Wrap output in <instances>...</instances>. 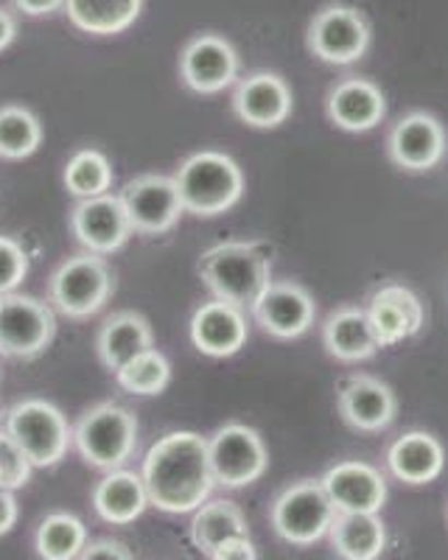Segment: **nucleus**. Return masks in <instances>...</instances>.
Listing matches in <instances>:
<instances>
[{"mask_svg": "<svg viewBox=\"0 0 448 560\" xmlns=\"http://www.w3.org/2000/svg\"><path fill=\"white\" fill-rule=\"evenodd\" d=\"M149 504L163 513H193L211 499L213 471L208 438L197 432H168L143 457L141 468Z\"/></svg>", "mask_w": 448, "mask_h": 560, "instance_id": "obj_1", "label": "nucleus"}, {"mask_svg": "<svg viewBox=\"0 0 448 560\" xmlns=\"http://www.w3.org/2000/svg\"><path fill=\"white\" fill-rule=\"evenodd\" d=\"M197 272L213 298L247 312L272 283V258L261 244L222 242L199 255Z\"/></svg>", "mask_w": 448, "mask_h": 560, "instance_id": "obj_2", "label": "nucleus"}, {"mask_svg": "<svg viewBox=\"0 0 448 560\" xmlns=\"http://www.w3.org/2000/svg\"><path fill=\"white\" fill-rule=\"evenodd\" d=\"M186 213L213 219L236 208L244 197V172L231 154L202 149L188 154L172 174Z\"/></svg>", "mask_w": 448, "mask_h": 560, "instance_id": "obj_3", "label": "nucleus"}, {"mask_svg": "<svg viewBox=\"0 0 448 560\" xmlns=\"http://www.w3.org/2000/svg\"><path fill=\"white\" fill-rule=\"evenodd\" d=\"M138 418L116 401H102L84 409L73 427V448L96 471H116L132 459L138 448Z\"/></svg>", "mask_w": 448, "mask_h": 560, "instance_id": "obj_4", "label": "nucleus"}, {"mask_svg": "<svg viewBox=\"0 0 448 560\" xmlns=\"http://www.w3.org/2000/svg\"><path fill=\"white\" fill-rule=\"evenodd\" d=\"M116 294V272L104 255L82 253L64 258L48 280V303L68 319H87Z\"/></svg>", "mask_w": 448, "mask_h": 560, "instance_id": "obj_5", "label": "nucleus"}, {"mask_svg": "<svg viewBox=\"0 0 448 560\" xmlns=\"http://www.w3.org/2000/svg\"><path fill=\"white\" fill-rule=\"evenodd\" d=\"M3 429L26 452L34 468H54L73 446V427L62 409L45 398H23L9 407Z\"/></svg>", "mask_w": 448, "mask_h": 560, "instance_id": "obj_6", "label": "nucleus"}, {"mask_svg": "<svg viewBox=\"0 0 448 560\" xmlns=\"http://www.w3.org/2000/svg\"><path fill=\"white\" fill-rule=\"evenodd\" d=\"M57 337V312L32 294H0V357L37 359Z\"/></svg>", "mask_w": 448, "mask_h": 560, "instance_id": "obj_7", "label": "nucleus"}, {"mask_svg": "<svg viewBox=\"0 0 448 560\" xmlns=\"http://www.w3.org/2000/svg\"><path fill=\"white\" fill-rule=\"evenodd\" d=\"M269 518H272V527L283 541L295 544V547H308V544L320 541L331 533L337 508L328 499L322 482L303 479L275 499Z\"/></svg>", "mask_w": 448, "mask_h": 560, "instance_id": "obj_8", "label": "nucleus"}, {"mask_svg": "<svg viewBox=\"0 0 448 560\" xmlns=\"http://www.w3.org/2000/svg\"><path fill=\"white\" fill-rule=\"evenodd\" d=\"M213 482L222 488H247L263 477L269 465L261 434L247 423H224L208 438Z\"/></svg>", "mask_w": 448, "mask_h": 560, "instance_id": "obj_9", "label": "nucleus"}, {"mask_svg": "<svg viewBox=\"0 0 448 560\" xmlns=\"http://www.w3.org/2000/svg\"><path fill=\"white\" fill-rule=\"evenodd\" d=\"M118 199H121L129 224L138 236H163L177 228L186 213L174 177H166V174H141V177L129 179Z\"/></svg>", "mask_w": 448, "mask_h": 560, "instance_id": "obj_10", "label": "nucleus"}, {"mask_svg": "<svg viewBox=\"0 0 448 560\" xmlns=\"http://www.w3.org/2000/svg\"><path fill=\"white\" fill-rule=\"evenodd\" d=\"M238 77V54L219 34H197L179 51V79L199 96H216Z\"/></svg>", "mask_w": 448, "mask_h": 560, "instance_id": "obj_11", "label": "nucleus"}, {"mask_svg": "<svg viewBox=\"0 0 448 560\" xmlns=\"http://www.w3.org/2000/svg\"><path fill=\"white\" fill-rule=\"evenodd\" d=\"M71 233L82 249L96 255H113L134 236L118 194H102L93 199H79L71 210Z\"/></svg>", "mask_w": 448, "mask_h": 560, "instance_id": "obj_12", "label": "nucleus"}, {"mask_svg": "<svg viewBox=\"0 0 448 560\" xmlns=\"http://www.w3.org/2000/svg\"><path fill=\"white\" fill-rule=\"evenodd\" d=\"M370 45V28L365 18L351 7L322 9L308 26V48L314 57L331 65L356 62Z\"/></svg>", "mask_w": 448, "mask_h": 560, "instance_id": "obj_13", "label": "nucleus"}, {"mask_svg": "<svg viewBox=\"0 0 448 560\" xmlns=\"http://www.w3.org/2000/svg\"><path fill=\"white\" fill-rule=\"evenodd\" d=\"M256 323L269 337L297 339L314 325V298L292 280H272L250 308Z\"/></svg>", "mask_w": 448, "mask_h": 560, "instance_id": "obj_14", "label": "nucleus"}, {"mask_svg": "<svg viewBox=\"0 0 448 560\" xmlns=\"http://www.w3.org/2000/svg\"><path fill=\"white\" fill-rule=\"evenodd\" d=\"M188 337H191V345L202 357L227 359L236 357L238 350L247 345L250 325H247L244 308L213 298L211 303H202L193 312L191 325H188Z\"/></svg>", "mask_w": 448, "mask_h": 560, "instance_id": "obj_15", "label": "nucleus"}, {"mask_svg": "<svg viewBox=\"0 0 448 560\" xmlns=\"http://www.w3.org/2000/svg\"><path fill=\"white\" fill-rule=\"evenodd\" d=\"M320 482L337 513H378L387 502V482L381 471L358 459L337 463Z\"/></svg>", "mask_w": 448, "mask_h": 560, "instance_id": "obj_16", "label": "nucleus"}, {"mask_svg": "<svg viewBox=\"0 0 448 560\" xmlns=\"http://www.w3.org/2000/svg\"><path fill=\"white\" fill-rule=\"evenodd\" d=\"M387 152L398 168L429 172L446 154V132L435 115L412 113L392 127Z\"/></svg>", "mask_w": 448, "mask_h": 560, "instance_id": "obj_17", "label": "nucleus"}, {"mask_svg": "<svg viewBox=\"0 0 448 560\" xmlns=\"http://www.w3.org/2000/svg\"><path fill=\"white\" fill-rule=\"evenodd\" d=\"M233 113L256 129H275L292 113V90L278 73H252L233 90Z\"/></svg>", "mask_w": 448, "mask_h": 560, "instance_id": "obj_18", "label": "nucleus"}, {"mask_svg": "<svg viewBox=\"0 0 448 560\" xmlns=\"http://www.w3.org/2000/svg\"><path fill=\"white\" fill-rule=\"evenodd\" d=\"M367 317H370L378 345L390 348V345L415 337L423 328L426 314H423L421 298L412 289L401 287V283H387L370 298Z\"/></svg>", "mask_w": 448, "mask_h": 560, "instance_id": "obj_19", "label": "nucleus"}, {"mask_svg": "<svg viewBox=\"0 0 448 560\" xmlns=\"http://www.w3.org/2000/svg\"><path fill=\"white\" fill-rule=\"evenodd\" d=\"M340 412L358 432H381L396 420V393L373 376H353L340 387Z\"/></svg>", "mask_w": 448, "mask_h": 560, "instance_id": "obj_20", "label": "nucleus"}, {"mask_svg": "<svg viewBox=\"0 0 448 560\" xmlns=\"http://www.w3.org/2000/svg\"><path fill=\"white\" fill-rule=\"evenodd\" d=\"M149 348H154L152 325L143 314L129 312V308L109 314L96 334V357L113 376Z\"/></svg>", "mask_w": 448, "mask_h": 560, "instance_id": "obj_21", "label": "nucleus"}, {"mask_svg": "<svg viewBox=\"0 0 448 560\" xmlns=\"http://www.w3.org/2000/svg\"><path fill=\"white\" fill-rule=\"evenodd\" d=\"M385 115V93L367 79H345L328 93V118L345 132H370Z\"/></svg>", "mask_w": 448, "mask_h": 560, "instance_id": "obj_22", "label": "nucleus"}, {"mask_svg": "<svg viewBox=\"0 0 448 560\" xmlns=\"http://www.w3.org/2000/svg\"><path fill=\"white\" fill-rule=\"evenodd\" d=\"M149 493L143 477L138 471H129V468H116V471H107L93 488V510L98 513V518L107 524H132L146 513Z\"/></svg>", "mask_w": 448, "mask_h": 560, "instance_id": "obj_23", "label": "nucleus"}, {"mask_svg": "<svg viewBox=\"0 0 448 560\" xmlns=\"http://www.w3.org/2000/svg\"><path fill=\"white\" fill-rule=\"evenodd\" d=\"M392 477L406 485H429L446 468V448L429 432H406L387 452Z\"/></svg>", "mask_w": 448, "mask_h": 560, "instance_id": "obj_24", "label": "nucleus"}, {"mask_svg": "<svg viewBox=\"0 0 448 560\" xmlns=\"http://www.w3.org/2000/svg\"><path fill=\"white\" fill-rule=\"evenodd\" d=\"M322 345L340 362H365L378 353V339L373 331L367 308H337L322 325Z\"/></svg>", "mask_w": 448, "mask_h": 560, "instance_id": "obj_25", "label": "nucleus"}, {"mask_svg": "<svg viewBox=\"0 0 448 560\" xmlns=\"http://www.w3.org/2000/svg\"><path fill=\"white\" fill-rule=\"evenodd\" d=\"M71 26L93 37H116L141 18L143 0H64Z\"/></svg>", "mask_w": 448, "mask_h": 560, "instance_id": "obj_26", "label": "nucleus"}, {"mask_svg": "<svg viewBox=\"0 0 448 560\" xmlns=\"http://www.w3.org/2000/svg\"><path fill=\"white\" fill-rule=\"evenodd\" d=\"M241 535H250L247 516H244L241 508L236 502H231V499H208L205 504H199L193 510L191 541L208 558L224 541H233V538H241Z\"/></svg>", "mask_w": 448, "mask_h": 560, "instance_id": "obj_27", "label": "nucleus"}, {"mask_svg": "<svg viewBox=\"0 0 448 560\" xmlns=\"http://www.w3.org/2000/svg\"><path fill=\"white\" fill-rule=\"evenodd\" d=\"M328 535L342 560H378L387 547V529L378 513H337Z\"/></svg>", "mask_w": 448, "mask_h": 560, "instance_id": "obj_28", "label": "nucleus"}, {"mask_svg": "<svg viewBox=\"0 0 448 560\" xmlns=\"http://www.w3.org/2000/svg\"><path fill=\"white\" fill-rule=\"evenodd\" d=\"M87 527L73 513H48L34 533V549L39 560H76L87 547Z\"/></svg>", "mask_w": 448, "mask_h": 560, "instance_id": "obj_29", "label": "nucleus"}, {"mask_svg": "<svg viewBox=\"0 0 448 560\" xmlns=\"http://www.w3.org/2000/svg\"><path fill=\"white\" fill-rule=\"evenodd\" d=\"M62 183L68 188V194L76 199H93L109 194L113 183H116V172H113V163L104 152L87 147L79 149L68 158L62 172Z\"/></svg>", "mask_w": 448, "mask_h": 560, "instance_id": "obj_30", "label": "nucleus"}, {"mask_svg": "<svg viewBox=\"0 0 448 560\" xmlns=\"http://www.w3.org/2000/svg\"><path fill=\"white\" fill-rule=\"evenodd\" d=\"M43 147V124L23 104L0 107V160H26Z\"/></svg>", "mask_w": 448, "mask_h": 560, "instance_id": "obj_31", "label": "nucleus"}, {"mask_svg": "<svg viewBox=\"0 0 448 560\" xmlns=\"http://www.w3.org/2000/svg\"><path fill=\"white\" fill-rule=\"evenodd\" d=\"M116 382L123 393L152 398V395H161L172 384V362H168L163 350L149 348L143 350L141 357H134L132 362L118 370Z\"/></svg>", "mask_w": 448, "mask_h": 560, "instance_id": "obj_32", "label": "nucleus"}, {"mask_svg": "<svg viewBox=\"0 0 448 560\" xmlns=\"http://www.w3.org/2000/svg\"><path fill=\"white\" fill-rule=\"evenodd\" d=\"M28 269H32V258H28L26 247L14 236L0 233V294L17 292Z\"/></svg>", "mask_w": 448, "mask_h": 560, "instance_id": "obj_33", "label": "nucleus"}, {"mask_svg": "<svg viewBox=\"0 0 448 560\" xmlns=\"http://www.w3.org/2000/svg\"><path fill=\"white\" fill-rule=\"evenodd\" d=\"M34 465L26 457V452L9 438V432L0 427V488L17 490L28 485Z\"/></svg>", "mask_w": 448, "mask_h": 560, "instance_id": "obj_34", "label": "nucleus"}, {"mask_svg": "<svg viewBox=\"0 0 448 560\" xmlns=\"http://www.w3.org/2000/svg\"><path fill=\"white\" fill-rule=\"evenodd\" d=\"M76 560H134V555L129 552L127 544L98 538V541H90Z\"/></svg>", "mask_w": 448, "mask_h": 560, "instance_id": "obj_35", "label": "nucleus"}, {"mask_svg": "<svg viewBox=\"0 0 448 560\" xmlns=\"http://www.w3.org/2000/svg\"><path fill=\"white\" fill-rule=\"evenodd\" d=\"M211 560H258V549L256 544L250 541V535H241V538L224 541L222 547L211 555Z\"/></svg>", "mask_w": 448, "mask_h": 560, "instance_id": "obj_36", "label": "nucleus"}, {"mask_svg": "<svg viewBox=\"0 0 448 560\" xmlns=\"http://www.w3.org/2000/svg\"><path fill=\"white\" fill-rule=\"evenodd\" d=\"M14 12L26 14V18H51L62 12L64 0H12Z\"/></svg>", "mask_w": 448, "mask_h": 560, "instance_id": "obj_37", "label": "nucleus"}, {"mask_svg": "<svg viewBox=\"0 0 448 560\" xmlns=\"http://www.w3.org/2000/svg\"><path fill=\"white\" fill-rule=\"evenodd\" d=\"M20 518L17 499H14V490L0 488V535H9L14 529Z\"/></svg>", "mask_w": 448, "mask_h": 560, "instance_id": "obj_38", "label": "nucleus"}, {"mask_svg": "<svg viewBox=\"0 0 448 560\" xmlns=\"http://www.w3.org/2000/svg\"><path fill=\"white\" fill-rule=\"evenodd\" d=\"M17 39V18L7 7H0V54Z\"/></svg>", "mask_w": 448, "mask_h": 560, "instance_id": "obj_39", "label": "nucleus"}, {"mask_svg": "<svg viewBox=\"0 0 448 560\" xmlns=\"http://www.w3.org/2000/svg\"><path fill=\"white\" fill-rule=\"evenodd\" d=\"M0 208H3V199H0Z\"/></svg>", "mask_w": 448, "mask_h": 560, "instance_id": "obj_40", "label": "nucleus"}]
</instances>
